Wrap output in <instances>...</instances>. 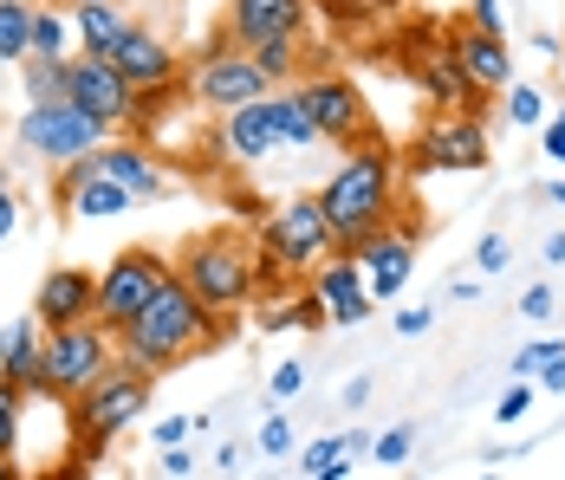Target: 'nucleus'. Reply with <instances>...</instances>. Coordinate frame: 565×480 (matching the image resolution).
<instances>
[{
	"label": "nucleus",
	"instance_id": "nucleus-12",
	"mask_svg": "<svg viewBox=\"0 0 565 480\" xmlns=\"http://www.w3.org/2000/svg\"><path fill=\"white\" fill-rule=\"evenodd\" d=\"M65 105H78L92 124H105L111 137H124V124H130V105H137V92L117 78L111 58H65Z\"/></svg>",
	"mask_w": 565,
	"mask_h": 480
},
{
	"label": "nucleus",
	"instance_id": "nucleus-21",
	"mask_svg": "<svg viewBox=\"0 0 565 480\" xmlns=\"http://www.w3.org/2000/svg\"><path fill=\"white\" fill-rule=\"evenodd\" d=\"M449 46H455V58H461V72H468L488 98H494V92L508 98V92H513V53H508V40H501V33H475L468 20H455Z\"/></svg>",
	"mask_w": 565,
	"mask_h": 480
},
{
	"label": "nucleus",
	"instance_id": "nucleus-17",
	"mask_svg": "<svg viewBox=\"0 0 565 480\" xmlns=\"http://www.w3.org/2000/svg\"><path fill=\"white\" fill-rule=\"evenodd\" d=\"M409 72H416V85H423V98L436 110H475V117H488V92L461 72V58H455V46L443 40L436 53L409 58Z\"/></svg>",
	"mask_w": 565,
	"mask_h": 480
},
{
	"label": "nucleus",
	"instance_id": "nucleus-35",
	"mask_svg": "<svg viewBox=\"0 0 565 480\" xmlns=\"http://www.w3.org/2000/svg\"><path fill=\"white\" fill-rule=\"evenodd\" d=\"M409 448H416V428L396 423V428H384V435H377V448H371V455H377L384 468H403V461H409Z\"/></svg>",
	"mask_w": 565,
	"mask_h": 480
},
{
	"label": "nucleus",
	"instance_id": "nucleus-14",
	"mask_svg": "<svg viewBox=\"0 0 565 480\" xmlns=\"http://www.w3.org/2000/svg\"><path fill=\"white\" fill-rule=\"evenodd\" d=\"M33 319L46 331H72V324H98V273L92 267H46L40 292H33Z\"/></svg>",
	"mask_w": 565,
	"mask_h": 480
},
{
	"label": "nucleus",
	"instance_id": "nucleus-39",
	"mask_svg": "<svg viewBox=\"0 0 565 480\" xmlns=\"http://www.w3.org/2000/svg\"><path fill=\"white\" fill-rule=\"evenodd\" d=\"M267 390H274V403H292V396L306 390V364H299V358H286L280 371H274V383H267Z\"/></svg>",
	"mask_w": 565,
	"mask_h": 480
},
{
	"label": "nucleus",
	"instance_id": "nucleus-45",
	"mask_svg": "<svg viewBox=\"0 0 565 480\" xmlns=\"http://www.w3.org/2000/svg\"><path fill=\"white\" fill-rule=\"evenodd\" d=\"M364 403H371V376H351L344 383V409H364Z\"/></svg>",
	"mask_w": 565,
	"mask_h": 480
},
{
	"label": "nucleus",
	"instance_id": "nucleus-5",
	"mask_svg": "<svg viewBox=\"0 0 565 480\" xmlns=\"http://www.w3.org/2000/svg\"><path fill=\"white\" fill-rule=\"evenodd\" d=\"M150 390H157V376H150V371H130V364H117L105 383H92V390L72 403L78 461H85V468H92V461H105V448H111L117 435H124V428L150 409Z\"/></svg>",
	"mask_w": 565,
	"mask_h": 480
},
{
	"label": "nucleus",
	"instance_id": "nucleus-13",
	"mask_svg": "<svg viewBox=\"0 0 565 480\" xmlns=\"http://www.w3.org/2000/svg\"><path fill=\"white\" fill-rule=\"evenodd\" d=\"M312 20V0H227V40L241 53H260V46H280V40H299Z\"/></svg>",
	"mask_w": 565,
	"mask_h": 480
},
{
	"label": "nucleus",
	"instance_id": "nucleus-16",
	"mask_svg": "<svg viewBox=\"0 0 565 480\" xmlns=\"http://www.w3.org/2000/svg\"><path fill=\"white\" fill-rule=\"evenodd\" d=\"M111 65H117V78H124L130 92H163V85H175V78H182V58H175V46L163 40V33H150L143 20L117 40Z\"/></svg>",
	"mask_w": 565,
	"mask_h": 480
},
{
	"label": "nucleus",
	"instance_id": "nucleus-54",
	"mask_svg": "<svg viewBox=\"0 0 565 480\" xmlns=\"http://www.w3.org/2000/svg\"><path fill=\"white\" fill-rule=\"evenodd\" d=\"M481 480H501V474H481Z\"/></svg>",
	"mask_w": 565,
	"mask_h": 480
},
{
	"label": "nucleus",
	"instance_id": "nucleus-36",
	"mask_svg": "<svg viewBox=\"0 0 565 480\" xmlns=\"http://www.w3.org/2000/svg\"><path fill=\"white\" fill-rule=\"evenodd\" d=\"M468 26H475V33H501V40H508V0H468Z\"/></svg>",
	"mask_w": 565,
	"mask_h": 480
},
{
	"label": "nucleus",
	"instance_id": "nucleus-3",
	"mask_svg": "<svg viewBox=\"0 0 565 480\" xmlns=\"http://www.w3.org/2000/svg\"><path fill=\"white\" fill-rule=\"evenodd\" d=\"M215 338H227L222 312H209V306H202V299H195L182 279H170V286H163V292L143 306V319L117 338V364L163 376V371H175L182 358L209 351Z\"/></svg>",
	"mask_w": 565,
	"mask_h": 480
},
{
	"label": "nucleus",
	"instance_id": "nucleus-28",
	"mask_svg": "<svg viewBox=\"0 0 565 480\" xmlns=\"http://www.w3.org/2000/svg\"><path fill=\"white\" fill-rule=\"evenodd\" d=\"M254 65L267 72V85H274V92H292L306 58H299V40H280V46H260V53H254Z\"/></svg>",
	"mask_w": 565,
	"mask_h": 480
},
{
	"label": "nucleus",
	"instance_id": "nucleus-8",
	"mask_svg": "<svg viewBox=\"0 0 565 480\" xmlns=\"http://www.w3.org/2000/svg\"><path fill=\"white\" fill-rule=\"evenodd\" d=\"M111 371H117V338H111V331H98V324L46 331V358H40L46 396H58V403H78L92 383H105Z\"/></svg>",
	"mask_w": 565,
	"mask_h": 480
},
{
	"label": "nucleus",
	"instance_id": "nucleus-1",
	"mask_svg": "<svg viewBox=\"0 0 565 480\" xmlns=\"http://www.w3.org/2000/svg\"><path fill=\"white\" fill-rule=\"evenodd\" d=\"M319 209L332 221V241H339V254H358L371 234H384L396 227V157L371 137V143H358V150H344V162L326 175V189H319Z\"/></svg>",
	"mask_w": 565,
	"mask_h": 480
},
{
	"label": "nucleus",
	"instance_id": "nucleus-19",
	"mask_svg": "<svg viewBox=\"0 0 565 480\" xmlns=\"http://www.w3.org/2000/svg\"><path fill=\"white\" fill-rule=\"evenodd\" d=\"M222 150H227L234 169H260L274 150H286V143H280V117H274V98L227 110V117H222Z\"/></svg>",
	"mask_w": 565,
	"mask_h": 480
},
{
	"label": "nucleus",
	"instance_id": "nucleus-51",
	"mask_svg": "<svg viewBox=\"0 0 565 480\" xmlns=\"http://www.w3.org/2000/svg\"><path fill=\"white\" fill-rule=\"evenodd\" d=\"M0 480H33V474H20V461H13V455H0Z\"/></svg>",
	"mask_w": 565,
	"mask_h": 480
},
{
	"label": "nucleus",
	"instance_id": "nucleus-26",
	"mask_svg": "<svg viewBox=\"0 0 565 480\" xmlns=\"http://www.w3.org/2000/svg\"><path fill=\"white\" fill-rule=\"evenodd\" d=\"M33 58V0H0V65Z\"/></svg>",
	"mask_w": 565,
	"mask_h": 480
},
{
	"label": "nucleus",
	"instance_id": "nucleus-50",
	"mask_svg": "<svg viewBox=\"0 0 565 480\" xmlns=\"http://www.w3.org/2000/svg\"><path fill=\"white\" fill-rule=\"evenodd\" d=\"M546 267H565V234H546Z\"/></svg>",
	"mask_w": 565,
	"mask_h": 480
},
{
	"label": "nucleus",
	"instance_id": "nucleus-9",
	"mask_svg": "<svg viewBox=\"0 0 565 480\" xmlns=\"http://www.w3.org/2000/svg\"><path fill=\"white\" fill-rule=\"evenodd\" d=\"M409 169L416 175H475V169H488V117L436 110L409 143Z\"/></svg>",
	"mask_w": 565,
	"mask_h": 480
},
{
	"label": "nucleus",
	"instance_id": "nucleus-30",
	"mask_svg": "<svg viewBox=\"0 0 565 480\" xmlns=\"http://www.w3.org/2000/svg\"><path fill=\"white\" fill-rule=\"evenodd\" d=\"M20 78H26V105H53V98H65V65H46V58H33Z\"/></svg>",
	"mask_w": 565,
	"mask_h": 480
},
{
	"label": "nucleus",
	"instance_id": "nucleus-53",
	"mask_svg": "<svg viewBox=\"0 0 565 480\" xmlns=\"http://www.w3.org/2000/svg\"><path fill=\"white\" fill-rule=\"evenodd\" d=\"M0 189H7V169H0Z\"/></svg>",
	"mask_w": 565,
	"mask_h": 480
},
{
	"label": "nucleus",
	"instance_id": "nucleus-15",
	"mask_svg": "<svg viewBox=\"0 0 565 480\" xmlns=\"http://www.w3.org/2000/svg\"><path fill=\"white\" fill-rule=\"evenodd\" d=\"M416 247H423V227L416 221H396L384 234H371L351 260L364 267V286H371V299H396L403 286H409V273H416Z\"/></svg>",
	"mask_w": 565,
	"mask_h": 480
},
{
	"label": "nucleus",
	"instance_id": "nucleus-2",
	"mask_svg": "<svg viewBox=\"0 0 565 480\" xmlns=\"http://www.w3.org/2000/svg\"><path fill=\"white\" fill-rule=\"evenodd\" d=\"M170 267L209 312H241L260 299V241L247 221H222L209 234H189L170 254Z\"/></svg>",
	"mask_w": 565,
	"mask_h": 480
},
{
	"label": "nucleus",
	"instance_id": "nucleus-44",
	"mask_svg": "<svg viewBox=\"0 0 565 480\" xmlns=\"http://www.w3.org/2000/svg\"><path fill=\"white\" fill-rule=\"evenodd\" d=\"M429 306H403V312H396V338H423V331H429Z\"/></svg>",
	"mask_w": 565,
	"mask_h": 480
},
{
	"label": "nucleus",
	"instance_id": "nucleus-37",
	"mask_svg": "<svg viewBox=\"0 0 565 480\" xmlns=\"http://www.w3.org/2000/svg\"><path fill=\"white\" fill-rule=\"evenodd\" d=\"M292 448H299L292 423H286V416H267V423H260V455H274V461H280V455H292Z\"/></svg>",
	"mask_w": 565,
	"mask_h": 480
},
{
	"label": "nucleus",
	"instance_id": "nucleus-10",
	"mask_svg": "<svg viewBox=\"0 0 565 480\" xmlns=\"http://www.w3.org/2000/svg\"><path fill=\"white\" fill-rule=\"evenodd\" d=\"M105 143H111V130L92 124L85 110L65 105V98L20 110V150H33V157H46V162H78V157H92V150H105Z\"/></svg>",
	"mask_w": 565,
	"mask_h": 480
},
{
	"label": "nucleus",
	"instance_id": "nucleus-7",
	"mask_svg": "<svg viewBox=\"0 0 565 480\" xmlns=\"http://www.w3.org/2000/svg\"><path fill=\"white\" fill-rule=\"evenodd\" d=\"M170 279H175L170 254H157V247H124L111 267L98 273V331L124 338L130 324L143 319V306H150Z\"/></svg>",
	"mask_w": 565,
	"mask_h": 480
},
{
	"label": "nucleus",
	"instance_id": "nucleus-42",
	"mask_svg": "<svg viewBox=\"0 0 565 480\" xmlns=\"http://www.w3.org/2000/svg\"><path fill=\"white\" fill-rule=\"evenodd\" d=\"M553 306H559L553 286H526V292H520V319H553Z\"/></svg>",
	"mask_w": 565,
	"mask_h": 480
},
{
	"label": "nucleus",
	"instance_id": "nucleus-43",
	"mask_svg": "<svg viewBox=\"0 0 565 480\" xmlns=\"http://www.w3.org/2000/svg\"><path fill=\"white\" fill-rule=\"evenodd\" d=\"M540 150H546V162H565V110H559V117H546V130H540Z\"/></svg>",
	"mask_w": 565,
	"mask_h": 480
},
{
	"label": "nucleus",
	"instance_id": "nucleus-33",
	"mask_svg": "<svg viewBox=\"0 0 565 480\" xmlns=\"http://www.w3.org/2000/svg\"><path fill=\"white\" fill-rule=\"evenodd\" d=\"M92 175H98V150H92V157H78V162H65V169H58V175H53V202H58V209H65V202H72V195H78V189H85Z\"/></svg>",
	"mask_w": 565,
	"mask_h": 480
},
{
	"label": "nucleus",
	"instance_id": "nucleus-48",
	"mask_svg": "<svg viewBox=\"0 0 565 480\" xmlns=\"http://www.w3.org/2000/svg\"><path fill=\"white\" fill-rule=\"evenodd\" d=\"M533 53H540V58H559L565 40H559V33H533Z\"/></svg>",
	"mask_w": 565,
	"mask_h": 480
},
{
	"label": "nucleus",
	"instance_id": "nucleus-18",
	"mask_svg": "<svg viewBox=\"0 0 565 480\" xmlns=\"http://www.w3.org/2000/svg\"><path fill=\"white\" fill-rule=\"evenodd\" d=\"M319 306H326V324H364L371 319V286H364V267L351 260V254H332L326 267L312 273V286H306Z\"/></svg>",
	"mask_w": 565,
	"mask_h": 480
},
{
	"label": "nucleus",
	"instance_id": "nucleus-20",
	"mask_svg": "<svg viewBox=\"0 0 565 480\" xmlns=\"http://www.w3.org/2000/svg\"><path fill=\"white\" fill-rule=\"evenodd\" d=\"M98 169L111 175L130 202H163V195H170L163 157H157V150H143V143H130V137H111V143L98 150Z\"/></svg>",
	"mask_w": 565,
	"mask_h": 480
},
{
	"label": "nucleus",
	"instance_id": "nucleus-27",
	"mask_svg": "<svg viewBox=\"0 0 565 480\" xmlns=\"http://www.w3.org/2000/svg\"><path fill=\"white\" fill-rule=\"evenodd\" d=\"M274 117H280V143L286 150H319V143H326L319 124L306 117V105H299L292 92H274Z\"/></svg>",
	"mask_w": 565,
	"mask_h": 480
},
{
	"label": "nucleus",
	"instance_id": "nucleus-22",
	"mask_svg": "<svg viewBox=\"0 0 565 480\" xmlns=\"http://www.w3.org/2000/svg\"><path fill=\"white\" fill-rule=\"evenodd\" d=\"M40 358H46V324L33 319H13L0 331V383H13V390H46V376H40Z\"/></svg>",
	"mask_w": 565,
	"mask_h": 480
},
{
	"label": "nucleus",
	"instance_id": "nucleus-49",
	"mask_svg": "<svg viewBox=\"0 0 565 480\" xmlns=\"http://www.w3.org/2000/svg\"><path fill=\"white\" fill-rule=\"evenodd\" d=\"M33 480H85V461H78V455H72V461H65V468H53V474H33Z\"/></svg>",
	"mask_w": 565,
	"mask_h": 480
},
{
	"label": "nucleus",
	"instance_id": "nucleus-31",
	"mask_svg": "<svg viewBox=\"0 0 565 480\" xmlns=\"http://www.w3.org/2000/svg\"><path fill=\"white\" fill-rule=\"evenodd\" d=\"M326 20H339V26H364V20H377V13H391L396 0H312Z\"/></svg>",
	"mask_w": 565,
	"mask_h": 480
},
{
	"label": "nucleus",
	"instance_id": "nucleus-6",
	"mask_svg": "<svg viewBox=\"0 0 565 480\" xmlns=\"http://www.w3.org/2000/svg\"><path fill=\"white\" fill-rule=\"evenodd\" d=\"M189 78V98L209 110H241V105H260V98H274V85H267V72L254 65V53H241L234 40H227V26H215L202 46H195V65L182 72Z\"/></svg>",
	"mask_w": 565,
	"mask_h": 480
},
{
	"label": "nucleus",
	"instance_id": "nucleus-41",
	"mask_svg": "<svg viewBox=\"0 0 565 480\" xmlns=\"http://www.w3.org/2000/svg\"><path fill=\"white\" fill-rule=\"evenodd\" d=\"M513 260V247H508V234H488V241H481V247H475V267L481 273H501Z\"/></svg>",
	"mask_w": 565,
	"mask_h": 480
},
{
	"label": "nucleus",
	"instance_id": "nucleus-52",
	"mask_svg": "<svg viewBox=\"0 0 565 480\" xmlns=\"http://www.w3.org/2000/svg\"><path fill=\"white\" fill-rule=\"evenodd\" d=\"M546 202H559V209H565V175H559V182H546Z\"/></svg>",
	"mask_w": 565,
	"mask_h": 480
},
{
	"label": "nucleus",
	"instance_id": "nucleus-11",
	"mask_svg": "<svg viewBox=\"0 0 565 480\" xmlns=\"http://www.w3.org/2000/svg\"><path fill=\"white\" fill-rule=\"evenodd\" d=\"M292 98L306 105V117L319 124L326 143H344V150L371 143V105H364V92H358L344 72H312V78H299Z\"/></svg>",
	"mask_w": 565,
	"mask_h": 480
},
{
	"label": "nucleus",
	"instance_id": "nucleus-24",
	"mask_svg": "<svg viewBox=\"0 0 565 480\" xmlns=\"http://www.w3.org/2000/svg\"><path fill=\"white\" fill-rule=\"evenodd\" d=\"M33 58H46V65H65V58H78V33H72V7H40L33 0Z\"/></svg>",
	"mask_w": 565,
	"mask_h": 480
},
{
	"label": "nucleus",
	"instance_id": "nucleus-38",
	"mask_svg": "<svg viewBox=\"0 0 565 480\" xmlns=\"http://www.w3.org/2000/svg\"><path fill=\"white\" fill-rule=\"evenodd\" d=\"M526 409H533V383H513V390H501V403H494V423L513 428Z\"/></svg>",
	"mask_w": 565,
	"mask_h": 480
},
{
	"label": "nucleus",
	"instance_id": "nucleus-34",
	"mask_svg": "<svg viewBox=\"0 0 565 480\" xmlns=\"http://www.w3.org/2000/svg\"><path fill=\"white\" fill-rule=\"evenodd\" d=\"M559 358H565V338H540V344H526L513 358V376H540L546 364H559Z\"/></svg>",
	"mask_w": 565,
	"mask_h": 480
},
{
	"label": "nucleus",
	"instance_id": "nucleus-25",
	"mask_svg": "<svg viewBox=\"0 0 565 480\" xmlns=\"http://www.w3.org/2000/svg\"><path fill=\"white\" fill-rule=\"evenodd\" d=\"M124 209H137V202L117 189L105 169H98V175H92V182H85V189L65 202V214H72V221H111V214H124Z\"/></svg>",
	"mask_w": 565,
	"mask_h": 480
},
{
	"label": "nucleus",
	"instance_id": "nucleus-46",
	"mask_svg": "<svg viewBox=\"0 0 565 480\" xmlns=\"http://www.w3.org/2000/svg\"><path fill=\"white\" fill-rule=\"evenodd\" d=\"M13 221H20V202H13V189H0V241L13 234Z\"/></svg>",
	"mask_w": 565,
	"mask_h": 480
},
{
	"label": "nucleus",
	"instance_id": "nucleus-29",
	"mask_svg": "<svg viewBox=\"0 0 565 480\" xmlns=\"http://www.w3.org/2000/svg\"><path fill=\"white\" fill-rule=\"evenodd\" d=\"M508 124L513 130H546V98H540V85H513L508 92Z\"/></svg>",
	"mask_w": 565,
	"mask_h": 480
},
{
	"label": "nucleus",
	"instance_id": "nucleus-23",
	"mask_svg": "<svg viewBox=\"0 0 565 480\" xmlns=\"http://www.w3.org/2000/svg\"><path fill=\"white\" fill-rule=\"evenodd\" d=\"M137 20L117 7V0H72V33H78V53L85 58H111L117 40L130 33Z\"/></svg>",
	"mask_w": 565,
	"mask_h": 480
},
{
	"label": "nucleus",
	"instance_id": "nucleus-40",
	"mask_svg": "<svg viewBox=\"0 0 565 480\" xmlns=\"http://www.w3.org/2000/svg\"><path fill=\"white\" fill-rule=\"evenodd\" d=\"M189 428H195V416H163V423L150 428V441L170 455V448H182V441H189Z\"/></svg>",
	"mask_w": 565,
	"mask_h": 480
},
{
	"label": "nucleus",
	"instance_id": "nucleus-47",
	"mask_svg": "<svg viewBox=\"0 0 565 480\" xmlns=\"http://www.w3.org/2000/svg\"><path fill=\"white\" fill-rule=\"evenodd\" d=\"M540 390H553V396H565V358H559V364H546V371H540Z\"/></svg>",
	"mask_w": 565,
	"mask_h": 480
},
{
	"label": "nucleus",
	"instance_id": "nucleus-4",
	"mask_svg": "<svg viewBox=\"0 0 565 480\" xmlns=\"http://www.w3.org/2000/svg\"><path fill=\"white\" fill-rule=\"evenodd\" d=\"M332 254H339V241H332V221L319 209V195H286L260 221V299L299 273H319Z\"/></svg>",
	"mask_w": 565,
	"mask_h": 480
},
{
	"label": "nucleus",
	"instance_id": "nucleus-32",
	"mask_svg": "<svg viewBox=\"0 0 565 480\" xmlns=\"http://www.w3.org/2000/svg\"><path fill=\"white\" fill-rule=\"evenodd\" d=\"M20 409H26V390L0 383V455H13V448H20Z\"/></svg>",
	"mask_w": 565,
	"mask_h": 480
}]
</instances>
